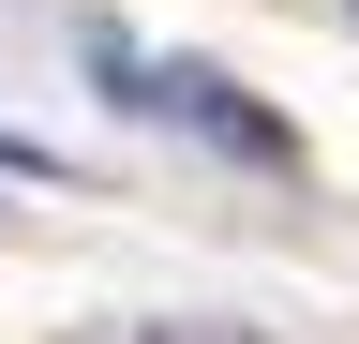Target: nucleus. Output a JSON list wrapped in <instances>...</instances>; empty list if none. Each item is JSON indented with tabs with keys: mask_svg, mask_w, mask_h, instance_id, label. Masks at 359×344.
I'll list each match as a JSON object with an SVG mask.
<instances>
[{
	"mask_svg": "<svg viewBox=\"0 0 359 344\" xmlns=\"http://www.w3.org/2000/svg\"><path fill=\"white\" fill-rule=\"evenodd\" d=\"M105 60H120V46H105ZM120 75H135V60H120ZM135 105H150V120H180V135H210L224 165H269V180L299 165V120H269L240 75H210V60H150V75H135Z\"/></svg>",
	"mask_w": 359,
	"mask_h": 344,
	"instance_id": "1",
	"label": "nucleus"
},
{
	"mask_svg": "<svg viewBox=\"0 0 359 344\" xmlns=\"http://www.w3.org/2000/svg\"><path fill=\"white\" fill-rule=\"evenodd\" d=\"M150 344H224V329H150Z\"/></svg>",
	"mask_w": 359,
	"mask_h": 344,
	"instance_id": "2",
	"label": "nucleus"
}]
</instances>
